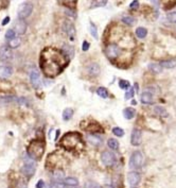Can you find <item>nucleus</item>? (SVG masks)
<instances>
[{
	"mask_svg": "<svg viewBox=\"0 0 176 188\" xmlns=\"http://www.w3.org/2000/svg\"><path fill=\"white\" fill-rule=\"evenodd\" d=\"M69 63V59L63 51L48 47L43 50L40 54V67L44 74L48 78H54L62 72Z\"/></svg>",
	"mask_w": 176,
	"mask_h": 188,
	"instance_id": "obj_1",
	"label": "nucleus"
},
{
	"mask_svg": "<svg viewBox=\"0 0 176 188\" xmlns=\"http://www.w3.org/2000/svg\"><path fill=\"white\" fill-rule=\"evenodd\" d=\"M60 146L63 148H65L66 150L69 152L76 153L79 151H81L83 149L84 142L79 133L76 132H69L66 133L63 136V138L60 140Z\"/></svg>",
	"mask_w": 176,
	"mask_h": 188,
	"instance_id": "obj_2",
	"label": "nucleus"
},
{
	"mask_svg": "<svg viewBox=\"0 0 176 188\" xmlns=\"http://www.w3.org/2000/svg\"><path fill=\"white\" fill-rule=\"evenodd\" d=\"M44 152H45V141L41 139L32 140L27 148L28 155L34 160H39L43 157Z\"/></svg>",
	"mask_w": 176,
	"mask_h": 188,
	"instance_id": "obj_3",
	"label": "nucleus"
},
{
	"mask_svg": "<svg viewBox=\"0 0 176 188\" xmlns=\"http://www.w3.org/2000/svg\"><path fill=\"white\" fill-rule=\"evenodd\" d=\"M143 164V155L140 151H135L129 158V168L133 170H138Z\"/></svg>",
	"mask_w": 176,
	"mask_h": 188,
	"instance_id": "obj_4",
	"label": "nucleus"
},
{
	"mask_svg": "<svg viewBox=\"0 0 176 188\" xmlns=\"http://www.w3.org/2000/svg\"><path fill=\"white\" fill-rule=\"evenodd\" d=\"M32 11H33V5L31 4V3L25 2L19 5L17 15L18 17H19V19H23V18L29 17V16L32 14Z\"/></svg>",
	"mask_w": 176,
	"mask_h": 188,
	"instance_id": "obj_5",
	"label": "nucleus"
},
{
	"mask_svg": "<svg viewBox=\"0 0 176 188\" xmlns=\"http://www.w3.org/2000/svg\"><path fill=\"white\" fill-rule=\"evenodd\" d=\"M105 53H106V55H107L108 59L115 60L120 55L121 49L119 46H117L116 44H111V45H108V46L106 47Z\"/></svg>",
	"mask_w": 176,
	"mask_h": 188,
	"instance_id": "obj_6",
	"label": "nucleus"
},
{
	"mask_svg": "<svg viewBox=\"0 0 176 188\" xmlns=\"http://www.w3.org/2000/svg\"><path fill=\"white\" fill-rule=\"evenodd\" d=\"M101 160L105 166H113L116 163V156L109 151H104L101 155Z\"/></svg>",
	"mask_w": 176,
	"mask_h": 188,
	"instance_id": "obj_7",
	"label": "nucleus"
},
{
	"mask_svg": "<svg viewBox=\"0 0 176 188\" xmlns=\"http://www.w3.org/2000/svg\"><path fill=\"white\" fill-rule=\"evenodd\" d=\"M13 59V51L10 47L2 46L0 48V61L9 62Z\"/></svg>",
	"mask_w": 176,
	"mask_h": 188,
	"instance_id": "obj_8",
	"label": "nucleus"
},
{
	"mask_svg": "<svg viewBox=\"0 0 176 188\" xmlns=\"http://www.w3.org/2000/svg\"><path fill=\"white\" fill-rule=\"evenodd\" d=\"M30 82L34 88H39L41 85V79H40V74L38 70L33 69L30 74Z\"/></svg>",
	"mask_w": 176,
	"mask_h": 188,
	"instance_id": "obj_9",
	"label": "nucleus"
},
{
	"mask_svg": "<svg viewBox=\"0 0 176 188\" xmlns=\"http://www.w3.org/2000/svg\"><path fill=\"white\" fill-rule=\"evenodd\" d=\"M21 172L23 176H25L27 178H31V176L35 173V164L33 162H28L21 168Z\"/></svg>",
	"mask_w": 176,
	"mask_h": 188,
	"instance_id": "obj_10",
	"label": "nucleus"
},
{
	"mask_svg": "<svg viewBox=\"0 0 176 188\" xmlns=\"http://www.w3.org/2000/svg\"><path fill=\"white\" fill-rule=\"evenodd\" d=\"M141 141H142V133H141V131L138 129H134L131 135L132 145L137 147V146H140Z\"/></svg>",
	"mask_w": 176,
	"mask_h": 188,
	"instance_id": "obj_11",
	"label": "nucleus"
},
{
	"mask_svg": "<svg viewBox=\"0 0 176 188\" xmlns=\"http://www.w3.org/2000/svg\"><path fill=\"white\" fill-rule=\"evenodd\" d=\"M127 180H128V183L132 187H137L139 183H140V174H139L137 171H131V172H128L127 174Z\"/></svg>",
	"mask_w": 176,
	"mask_h": 188,
	"instance_id": "obj_12",
	"label": "nucleus"
},
{
	"mask_svg": "<svg viewBox=\"0 0 176 188\" xmlns=\"http://www.w3.org/2000/svg\"><path fill=\"white\" fill-rule=\"evenodd\" d=\"M25 30H27V25L23 21V19H16L15 23H14V31L15 33L18 35H23L25 33Z\"/></svg>",
	"mask_w": 176,
	"mask_h": 188,
	"instance_id": "obj_13",
	"label": "nucleus"
},
{
	"mask_svg": "<svg viewBox=\"0 0 176 188\" xmlns=\"http://www.w3.org/2000/svg\"><path fill=\"white\" fill-rule=\"evenodd\" d=\"M63 29L69 38H71V39L74 38V36H76V28H74V26L72 25L71 21L66 20L63 25Z\"/></svg>",
	"mask_w": 176,
	"mask_h": 188,
	"instance_id": "obj_14",
	"label": "nucleus"
},
{
	"mask_svg": "<svg viewBox=\"0 0 176 188\" xmlns=\"http://www.w3.org/2000/svg\"><path fill=\"white\" fill-rule=\"evenodd\" d=\"M87 140L91 146H95V147H100L103 144V138L95 134H88Z\"/></svg>",
	"mask_w": 176,
	"mask_h": 188,
	"instance_id": "obj_15",
	"label": "nucleus"
},
{
	"mask_svg": "<svg viewBox=\"0 0 176 188\" xmlns=\"http://www.w3.org/2000/svg\"><path fill=\"white\" fill-rule=\"evenodd\" d=\"M13 74V68L11 66H7V65H2L0 66V77L3 79H7L9 77Z\"/></svg>",
	"mask_w": 176,
	"mask_h": 188,
	"instance_id": "obj_16",
	"label": "nucleus"
},
{
	"mask_svg": "<svg viewBox=\"0 0 176 188\" xmlns=\"http://www.w3.org/2000/svg\"><path fill=\"white\" fill-rule=\"evenodd\" d=\"M88 74L92 77H96L100 74V66L97 63H91L89 66L87 67Z\"/></svg>",
	"mask_w": 176,
	"mask_h": 188,
	"instance_id": "obj_17",
	"label": "nucleus"
},
{
	"mask_svg": "<svg viewBox=\"0 0 176 188\" xmlns=\"http://www.w3.org/2000/svg\"><path fill=\"white\" fill-rule=\"evenodd\" d=\"M140 99L143 104H152L153 103V95L148 92H143L141 95Z\"/></svg>",
	"mask_w": 176,
	"mask_h": 188,
	"instance_id": "obj_18",
	"label": "nucleus"
},
{
	"mask_svg": "<svg viewBox=\"0 0 176 188\" xmlns=\"http://www.w3.org/2000/svg\"><path fill=\"white\" fill-rule=\"evenodd\" d=\"M62 50H63L64 54H65L68 59H71V58L73 56V54H74V49H73V47H71L70 45H68V44L63 45Z\"/></svg>",
	"mask_w": 176,
	"mask_h": 188,
	"instance_id": "obj_19",
	"label": "nucleus"
},
{
	"mask_svg": "<svg viewBox=\"0 0 176 188\" xmlns=\"http://www.w3.org/2000/svg\"><path fill=\"white\" fill-rule=\"evenodd\" d=\"M160 67H164L167 69H172L176 67V60H166V61H161L159 63Z\"/></svg>",
	"mask_w": 176,
	"mask_h": 188,
	"instance_id": "obj_20",
	"label": "nucleus"
},
{
	"mask_svg": "<svg viewBox=\"0 0 176 188\" xmlns=\"http://www.w3.org/2000/svg\"><path fill=\"white\" fill-rule=\"evenodd\" d=\"M135 115H136V111L133 107H126L123 111V116L125 119H133L135 117Z\"/></svg>",
	"mask_w": 176,
	"mask_h": 188,
	"instance_id": "obj_21",
	"label": "nucleus"
},
{
	"mask_svg": "<svg viewBox=\"0 0 176 188\" xmlns=\"http://www.w3.org/2000/svg\"><path fill=\"white\" fill-rule=\"evenodd\" d=\"M154 112L156 113L158 116L160 117H168V112H167V109L164 107L160 106V105H156V106L154 107Z\"/></svg>",
	"mask_w": 176,
	"mask_h": 188,
	"instance_id": "obj_22",
	"label": "nucleus"
},
{
	"mask_svg": "<svg viewBox=\"0 0 176 188\" xmlns=\"http://www.w3.org/2000/svg\"><path fill=\"white\" fill-rule=\"evenodd\" d=\"M64 183L66 184L67 186H71V187H76L79 185V181L78 179L72 178V176H68L64 180Z\"/></svg>",
	"mask_w": 176,
	"mask_h": 188,
	"instance_id": "obj_23",
	"label": "nucleus"
},
{
	"mask_svg": "<svg viewBox=\"0 0 176 188\" xmlns=\"http://www.w3.org/2000/svg\"><path fill=\"white\" fill-rule=\"evenodd\" d=\"M0 102L1 103H12V102H18V98L14 96H4V97H0Z\"/></svg>",
	"mask_w": 176,
	"mask_h": 188,
	"instance_id": "obj_24",
	"label": "nucleus"
},
{
	"mask_svg": "<svg viewBox=\"0 0 176 188\" xmlns=\"http://www.w3.org/2000/svg\"><path fill=\"white\" fill-rule=\"evenodd\" d=\"M107 145H108V147H109V149H111V150H113V151L119 150V142H118V140L115 139V138L108 139Z\"/></svg>",
	"mask_w": 176,
	"mask_h": 188,
	"instance_id": "obj_25",
	"label": "nucleus"
},
{
	"mask_svg": "<svg viewBox=\"0 0 176 188\" xmlns=\"http://www.w3.org/2000/svg\"><path fill=\"white\" fill-rule=\"evenodd\" d=\"M148 35V30L145 28H142V27H139L136 29V36L138 38H144Z\"/></svg>",
	"mask_w": 176,
	"mask_h": 188,
	"instance_id": "obj_26",
	"label": "nucleus"
},
{
	"mask_svg": "<svg viewBox=\"0 0 176 188\" xmlns=\"http://www.w3.org/2000/svg\"><path fill=\"white\" fill-rule=\"evenodd\" d=\"M73 116V109H66L63 112V119L65 121H68L72 118Z\"/></svg>",
	"mask_w": 176,
	"mask_h": 188,
	"instance_id": "obj_27",
	"label": "nucleus"
},
{
	"mask_svg": "<svg viewBox=\"0 0 176 188\" xmlns=\"http://www.w3.org/2000/svg\"><path fill=\"white\" fill-rule=\"evenodd\" d=\"M97 94L99 95V97L104 98V99L108 97V92H107V89H106L105 87H99V88L97 89Z\"/></svg>",
	"mask_w": 176,
	"mask_h": 188,
	"instance_id": "obj_28",
	"label": "nucleus"
},
{
	"mask_svg": "<svg viewBox=\"0 0 176 188\" xmlns=\"http://www.w3.org/2000/svg\"><path fill=\"white\" fill-rule=\"evenodd\" d=\"M20 43H21L20 38L15 37V38H13V39H11V41H10V43H9V47H10L11 49H12V48H17V47L20 45Z\"/></svg>",
	"mask_w": 176,
	"mask_h": 188,
	"instance_id": "obj_29",
	"label": "nucleus"
},
{
	"mask_svg": "<svg viewBox=\"0 0 176 188\" xmlns=\"http://www.w3.org/2000/svg\"><path fill=\"white\" fill-rule=\"evenodd\" d=\"M119 86H120V88L127 90V89L131 87V83H129L127 80H119Z\"/></svg>",
	"mask_w": 176,
	"mask_h": 188,
	"instance_id": "obj_30",
	"label": "nucleus"
},
{
	"mask_svg": "<svg viewBox=\"0 0 176 188\" xmlns=\"http://www.w3.org/2000/svg\"><path fill=\"white\" fill-rule=\"evenodd\" d=\"M15 37H16V33L13 29H9V30L5 32V38L9 39V41H11V39H13V38H15Z\"/></svg>",
	"mask_w": 176,
	"mask_h": 188,
	"instance_id": "obj_31",
	"label": "nucleus"
},
{
	"mask_svg": "<svg viewBox=\"0 0 176 188\" xmlns=\"http://www.w3.org/2000/svg\"><path fill=\"white\" fill-rule=\"evenodd\" d=\"M52 185L54 186L55 188H68V186L66 185L64 182H62V181L57 180V181H53L52 182Z\"/></svg>",
	"mask_w": 176,
	"mask_h": 188,
	"instance_id": "obj_32",
	"label": "nucleus"
},
{
	"mask_svg": "<svg viewBox=\"0 0 176 188\" xmlns=\"http://www.w3.org/2000/svg\"><path fill=\"white\" fill-rule=\"evenodd\" d=\"M122 21L127 26H133L134 23H135V19L133 17H131V16H124L122 18Z\"/></svg>",
	"mask_w": 176,
	"mask_h": 188,
	"instance_id": "obj_33",
	"label": "nucleus"
},
{
	"mask_svg": "<svg viewBox=\"0 0 176 188\" xmlns=\"http://www.w3.org/2000/svg\"><path fill=\"white\" fill-rule=\"evenodd\" d=\"M85 188H101V186L93 181H87L85 183Z\"/></svg>",
	"mask_w": 176,
	"mask_h": 188,
	"instance_id": "obj_34",
	"label": "nucleus"
},
{
	"mask_svg": "<svg viewBox=\"0 0 176 188\" xmlns=\"http://www.w3.org/2000/svg\"><path fill=\"white\" fill-rule=\"evenodd\" d=\"M113 133L116 135V136H118V137H122V136L124 135L123 129H121V128H118V127L113 128Z\"/></svg>",
	"mask_w": 176,
	"mask_h": 188,
	"instance_id": "obj_35",
	"label": "nucleus"
},
{
	"mask_svg": "<svg viewBox=\"0 0 176 188\" xmlns=\"http://www.w3.org/2000/svg\"><path fill=\"white\" fill-rule=\"evenodd\" d=\"M89 29H90L91 35H92L95 38H98V30H97V27L93 25L92 23H90V27H89Z\"/></svg>",
	"mask_w": 176,
	"mask_h": 188,
	"instance_id": "obj_36",
	"label": "nucleus"
},
{
	"mask_svg": "<svg viewBox=\"0 0 176 188\" xmlns=\"http://www.w3.org/2000/svg\"><path fill=\"white\" fill-rule=\"evenodd\" d=\"M53 176L56 179V180H62L64 178V171L62 170H56L53 172Z\"/></svg>",
	"mask_w": 176,
	"mask_h": 188,
	"instance_id": "obj_37",
	"label": "nucleus"
},
{
	"mask_svg": "<svg viewBox=\"0 0 176 188\" xmlns=\"http://www.w3.org/2000/svg\"><path fill=\"white\" fill-rule=\"evenodd\" d=\"M148 67H150V69H151L152 71H154V72H160L161 71L160 65H157V64H151Z\"/></svg>",
	"mask_w": 176,
	"mask_h": 188,
	"instance_id": "obj_38",
	"label": "nucleus"
},
{
	"mask_svg": "<svg viewBox=\"0 0 176 188\" xmlns=\"http://www.w3.org/2000/svg\"><path fill=\"white\" fill-rule=\"evenodd\" d=\"M134 97V89L132 88V87H129V88L127 89V92H126V94H125V100H128V99H132Z\"/></svg>",
	"mask_w": 176,
	"mask_h": 188,
	"instance_id": "obj_39",
	"label": "nucleus"
},
{
	"mask_svg": "<svg viewBox=\"0 0 176 188\" xmlns=\"http://www.w3.org/2000/svg\"><path fill=\"white\" fill-rule=\"evenodd\" d=\"M168 20L171 21V23H176V12H173V13H170V14H168Z\"/></svg>",
	"mask_w": 176,
	"mask_h": 188,
	"instance_id": "obj_40",
	"label": "nucleus"
},
{
	"mask_svg": "<svg viewBox=\"0 0 176 188\" xmlns=\"http://www.w3.org/2000/svg\"><path fill=\"white\" fill-rule=\"evenodd\" d=\"M100 2L96 3V4H92L93 8H97V7H104V5L107 3V0H99Z\"/></svg>",
	"mask_w": 176,
	"mask_h": 188,
	"instance_id": "obj_41",
	"label": "nucleus"
},
{
	"mask_svg": "<svg viewBox=\"0 0 176 188\" xmlns=\"http://www.w3.org/2000/svg\"><path fill=\"white\" fill-rule=\"evenodd\" d=\"M139 7V1L138 0H134L133 2L129 4V8L131 9H137Z\"/></svg>",
	"mask_w": 176,
	"mask_h": 188,
	"instance_id": "obj_42",
	"label": "nucleus"
},
{
	"mask_svg": "<svg viewBox=\"0 0 176 188\" xmlns=\"http://www.w3.org/2000/svg\"><path fill=\"white\" fill-rule=\"evenodd\" d=\"M88 49H89V43L85 41L83 43V46H82V50H83V51H87Z\"/></svg>",
	"mask_w": 176,
	"mask_h": 188,
	"instance_id": "obj_43",
	"label": "nucleus"
},
{
	"mask_svg": "<svg viewBox=\"0 0 176 188\" xmlns=\"http://www.w3.org/2000/svg\"><path fill=\"white\" fill-rule=\"evenodd\" d=\"M45 182H44L43 180H40V181H38V183L36 184V188H44L45 187Z\"/></svg>",
	"mask_w": 176,
	"mask_h": 188,
	"instance_id": "obj_44",
	"label": "nucleus"
},
{
	"mask_svg": "<svg viewBox=\"0 0 176 188\" xmlns=\"http://www.w3.org/2000/svg\"><path fill=\"white\" fill-rule=\"evenodd\" d=\"M10 23V17H9V16H7V17L4 18V19H3V21H2V26H5L7 25V23Z\"/></svg>",
	"mask_w": 176,
	"mask_h": 188,
	"instance_id": "obj_45",
	"label": "nucleus"
},
{
	"mask_svg": "<svg viewBox=\"0 0 176 188\" xmlns=\"http://www.w3.org/2000/svg\"><path fill=\"white\" fill-rule=\"evenodd\" d=\"M58 134H60V131H56V136H55V140H57V138H58Z\"/></svg>",
	"mask_w": 176,
	"mask_h": 188,
	"instance_id": "obj_46",
	"label": "nucleus"
},
{
	"mask_svg": "<svg viewBox=\"0 0 176 188\" xmlns=\"http://www.w3.org/2000/svg\"><path fill=\"white\" fill-rule=\"evenodd\" d=\"M132 104H133V105H136V104H137V101H136V100H133V101H132Z\"/></svg>",
	"mask_w": 176,
	"mask_h": 188,
	"instance_id": "obj_47",
	"label": "nucleus"
},
{
	"mask_svg": "<svg viewBox=\"0 0 176 188\" xmlns=\"http://www.w3.org/2000/svg\"><path fill=\"white\" fill-rule=\"evenodd\" d=\"M105 188H113V186H105Z\"/></svg>",
	"mask_w": 176,
	"mask_h": 188,
	"instance_id": "obj_48",
	"label": "nucleus"
},
{
	"mask_svg": "<svg viewBox=\"0 0 176 188\" xmlns=\"http://www.w3.org/2000/svg\"><path fill=\"white\" fill-rule=\"evenodd\" d=\"M44 188H50V187H49V186H47V185H45V187H44Z\"/></svg>",
	"mask_w": 176,
	"mask_h": 188,
	"instance_id": "obj_49",
	"label": "nucleus"
},
{
	"mask_svg": "<svg viewBox=\"0 0 176 188\" xmlns=\"http://www.w3.org/2000/svg\"><path fill=\"white\" fill-rule=\"evenodd\" d=\"M132 188H137V187H132Z\"/></svg>",
	"mask_w": 176,
	"mask_h": 188,
	"instance_id": "obj_50",
	"label": "nucleus"
}]
</instances>
